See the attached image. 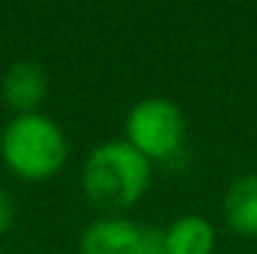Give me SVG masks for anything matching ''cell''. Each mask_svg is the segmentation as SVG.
Returning a JSON list of instances; mask_svg holds the SVG:
<instances>
[{
	"mask_svg": "<svg viewBox=\"0 0 257 254\" xmlns=\"http://www.w3.org/2000/svg\"><path fill=\"white\" fill-rule=\"evenodd\" d=\"M14 216H17V202H14V197H11L6 189H0V235H3L11 224H14Z\"/></svg>",
	"mask_w": 257,
	"mask_h": 254,
	"instance_id": "obj_8",
	"label": "cell"
},
{
	"mask_svg": "<svg viewBox=\"0 0 257 254\" xmlns=\"http://www.w3.org/2000/svg\"><path fill=\"white\" fill-rule=\"evenodd\" d=\"M216 232L203 216H181L164 229V254H211Z\"/></svg>",
	"mask_w": 257,
	"mask_h": 254,
	"instance_id": "obj_7",
	"label": "cell"
},
{
	"mask_svg": "<svg viewBox=\"0 0 257 254\" xmlns=\"http://www.w3.org/2000/svg\"><path fill=\"white\" fill-rule=\"evenodd\" d=\"M151 186V161L128 140H112L90 150L82 167L85 194L101 208H128Z\"/></svg>",
	"mask_w": 257,
	"mask_h": 254,
	"instance_id": "obj_1",
	"label": "cell"
},
{
	"mask_svg": "<svg viewBox=\"0 0 257 254\" xmlns=\"http://www.w3.org/2000/svg\"><path fill=\"white\" fill-rule=\"evenodd\" d=\"M50 77L36 60H14L3 74V99L17 115H30L47 99Z\"/></svg>",
	"mask_w": 257,
	"mask_h": 254,
	"instance_id": "obj_5",
	"label": "cell"
},
{
	"mask_svg": "<svg viewBox=\"0 0 257 254\" xmlns=\"http://www.w3.org/2000/svg\"><path fill=\"white\" fill-rule=\"evenodd\" d=\"M126 134L128 145H134L148 161H167L183 148L186 118L170 99H143L128 112Z\"/></svg>",
	"mask_w": 257,
	"mask_h": 254,
	"instance_id": "obj_3",
	"label": "cell"
},
{
	"mask_svg": "<svg viewBox=\"0 0 257 254\" xmlns=\"http://www.w3.org/2000/svg\"><path fill=\"white\" fill-rule=\"evenodd\" d=\"M79 254H164V232L128 219H99L82 232Z\"/></svg>",
	"mask_w": 257,
	"mask_h": 254,
	"instance_id": "obj_4",
	"label": "cell"
},
{
	"mask_svg": "<svg viewBox=\"0 0 257 254\" xmlns=\"http://www.w3.org/2000/svg\"><path fill=\"white\" fill-rule=\"evenodd\" d=\"M224 219L238 235H257V172L241 175L224 194Z\"/></svg>",
	"mask_w": 257,
	"mask_h": 254,
	"instance_id": "obj_6",
	"label": "cell"
},
{
	"mask_svg": "<svg viewBox=\"0 0 257 254\" xmlns=\"http://www.w3.org/2000/svg\"><path fill=\"white\" fill-rule=\"evenodd\" d=\"M0 153L11 172L25 180H47L63 167L69 145L52 118L39 112L17 115L0 137Z\"/></svg>",
	"mask_w": 257,
	"mask_h": 254,
	"instance_id": "obj_2",
	"label": "cell"
}]
</instances>
